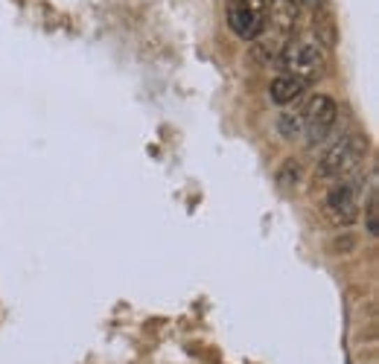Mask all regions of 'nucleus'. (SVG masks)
Returning a JSON list of instances; mask_svg holds the SVG:
<instances>
[{"label": "nucleus", "mask_w": 379, "mask_h": 364, "mask_svg": "<svg viewBox=\"0 0 379 364\" xmlns=\"http://www.w3.org/2000/svg\"><path fill=\"white\" fill-rule=\"evenodd\" d=\"M365 181L362 178H339L333 187L327 190L324 195V213L333 225H353L359 219L362 210V198H365Z\"/></svg>", "instance_id": "obj_1"}, {"label": "nucleus", "mask_w": 379, "mask_h": 364, "mask_svg": "<svg viewBox=\"0 0 379 364\" xmlns=\"http://www.w3.org/2000/svg\"><path fill=\"white\" fill-rule=\"evenodd\" d=\"M365 158H368V140L362 135H348L327 149V155L321 158L318 175L321 178H348L350 172L362 167Z\"/></svg>", "instance_id": "obj_2"}, {"label": "nucleus", "mask_w": 379, "mask_h": 364, "mask_svg": "<svg viewBox=\"0 0 379 364\" xmlns=\"http://www.w3.org/2000/svg\"><path fill=\"white\" fill-rule=\"evenodd\" d=\"M280 64H283V70L289 76L304 79L309 85V82H315L324 73L327 56H324V47L312 41H286L283 50H280Z\"/></svg>", "instance_id": "obj_3"}, {"label": "nucleus", "mask_w": 379, "mask_h": 364, "mask_svg": "<svg viewBox=\"0 0 379 364\" xmlns=\"http://www.w3.org/2000/svg\"><path fill=\"white\" fill-rule=\"evenodd\" d=\"M336 123H339V105L327 93H315L301 114V131L306 135L309 146L324 143L329 137V131L336 128Z\"/></svg>", "instance_id": "obj_4"}, {"label": "nucleus", "mask_w": 379, "mask_h": 364, "mask_svg": "<svg viewBox=\"0 0 379 364\" xmlns=\"http://www.w3.org/2000/svg\"><path fill=\"white\" fill-rule=\"evenodd\" d=\"M228 26L237 38L254 41L266 26V0H230L228 3Z\"/></svg>", "instance_id": "obj_5"}, {"label": "nucleus", "mask_w": 379, "mask_h": 364, "mask_svg": "<svg viewBox=\"0 0 379 364\" xmlns=\"http://www.w3.org/2000/svg\"><path fill=\"white\" fill-rule=\"evenodd\" d=\"M298 21H301V9L295 0H266V26L262 32L272 29V38H266L262 44H272L277 50H283L286 38L298 29Z\"/></svg>", "instance_id": "obj_6"}, {"label": "nucleus", "mask_w": 379, "mask_h": 364, "mask_svg": "<svg viewBox=\"0 0 379 364\" xmlns=\"http://www.w3.org/2000/svg\"><path fill=\"white\" fill-rule=\"evenodd\" d=\"M312 32L318 38V47H336L339 41V29H336V15L327 3H318L315 9V18H312Z\"/></svg>", "instance_id": "obj_7"}, {"label": "nucleus", "mask_w": 379, "mask_h": 364, "mask_svg": "<svg viewBox=\"0 0 379 364\" xmlns=\"http://www.w3.org/2000/svg\"><path fill=\"white\" fill-rule=\"evenodd\" d=\"M306 91V82L304 79H295V76H280L272 82V88H269V96H272V103L274 105H289L295 103V99H301Z\"/></svg>", "instance_id": "obj_8"}, {"label": "nucleus", "mask_w": 379, "mask_h": 364, "mask_svg": "<svg viewBox=\"0 0 379 364\" xmlns=\"http://www.w3.org/2000/svg\"><path fill=\"white\" fill-rule=\"evenodd\" d=\"M277 131L283 140H295L301 135V114H292V111H283L277 117Z\"/></svg>", "instance_id": "obj_9"}, {"label": "nucleus", "mask_w": 379, "mask_h": 364, "mask_svg": "<svg viewBox=\"0 0 379 364\" xmlns=\"http://www.w3.org/2000/svg\"><path fill=\"white\" fill-rule=\"evenodd\" d=\"M301 181V167H298V160H283V167H280L277 172V184L280 187H295Z\"/></svg>", "instance_id": "obj_10"}, {"label": "nucleus", "mask_w": 379, "mask_h": 364, "mask_svg": "<svg viewBox=\"0 0 379 364\" xmlns=\"http://www.w3.org/2000/svg\"><path fill=\"white\" fill-rule=\"evenodd\" d=\"M368 234L371 236L379 234V225H376V192H371V202H368Z\"/></svg>", "instance_id": "obj_11"}]
</instances>
